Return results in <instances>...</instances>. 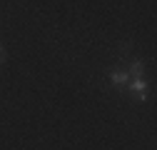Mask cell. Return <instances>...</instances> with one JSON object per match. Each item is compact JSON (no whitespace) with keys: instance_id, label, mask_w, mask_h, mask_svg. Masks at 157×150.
Returning a JSON list of instances; mask_svg holds the SVG:
<instances>
[{"instance_id":"cell-2","label":"cell","mask_w":157,"mask_h":150,"mask_svg":"<svg viewBox=\"0 0 157 150\" xmlns=\"http://www.w3.org/2000/svg\"><path fill=\"white\" fill-rule=\"evenodd\" d=\"M127 80H130V75H127V70H112L110 73V83L112 85H127Z\"/></svg>"},{"instance_id":"cell-3","label":"cell","mask_w":157,"mask_h":150,"mask_svg":"<svg viewBox=\"0 0 157 150\" xmlns=\"http://www.w3.org/2000/svg\"><path fill=\"white\" fill-rule=\"evenodd\" d=\"M142 73H145V65H142L140 60H135V63L130 65V70H127V75H135V78H142Z\"/></svg>"},{"instance_id":"cell-4","label":"cell","mask_w":157,"mask_h":150,"mask_svg":"<svg viewBox=\"0 0 157 150\" xmlns=\"http://www.w3.org/2000/svg\"><path fill=\"white\" fill-rule=\"evenodd\" d=\"M3 58H5V48L0 45V60H3Z\"/></svg>"},{"instance_id":"cell-1","label":"cell","mask_w":157,"mask_h":150,"mask_svg":"<svg viewBox=\"0 0 157 150\" xmlns=\"http://www.w3.org/2000/svg\"><path fill=\"white\" fill-rule=\"evenodd\" d=\"M130 90H132V95H135L137 100H145V98H147V83H145L142 78H135V80L130 83Z\"/></svg>"}]
</instances>
